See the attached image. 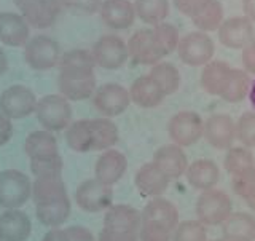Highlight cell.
<instances>
[{
  "instance_id": "d4e9b609",
  "label": "cell",
  "mask_w": 255,
  "mask_h": 241,
  "mask_svg": "<svg viewBox=\"0 0 255 241\" xmlns=\"http://www.w3.org/2000/svg\"><path fill=\"white\" fill-rule=\"evenodd\" d=\"M0 229L3 241H27L32 224L26 213L19 210H6L0 214Z\"/></svg>"
},
{
  "instance_id": "b9f144b4",
  "label": "cell",
  "mask_w": 255,
  "mask_h": 241,
  "mask_svg": "<svg viewBox=\"0 0 255 241\" xmlns=\"http://www.w3.org/2000/svg\"><path fill=\"white\" fill-rule=\"evenodd\" d=\"M156 38L159 45H161L164 56L171 54L174 50H177L179 42H180V35H179V30L177 27L174 26L171 22H161V24H156L153 27Z\"/></svg>"
},
{
  "instance_id": "f6af8a7d",
  "label": "cell",
  "mask_w": 255,
  "mask_h": 241,
  "mask_svg": "<svg viewBox=\"0 0 255 241\" xmlns=\"http://www.w3.org/2000/svg\"><path fill=\"white\" fill-rule=\"evenodd\" d=\"M211 2L212 0H174V6L177 8L182 14L195 18V16L201 13Z\"/></svg>"
},
{
  "instance_id": "9a60e30c",
  "label": "cell",
  "mask_w": 255,
  "mask_h": 241,
  "mask_svg": "<svg viewBox=\"0 0 255 241\" xmlns=\"http://www.w3.org/2000/svg\"><path fill=\"white\" fill-rule=\"evenodd\" d=\"M219 40L223 46L231 50H243L255 37L252 21L246 16H235L222 22L219 27Z\"/></svg>"
},
{
  "instance_id": "9f6ffc18",
  "label": "cell",
  "mask_w": 255,
  "mask_h": 241,
  "mask_svg": "<svg viewBox=\"0 0 255 241\" xmlns=\"http://www.w3.org/2000/svg\"><path fill=\"white\" fill-rule=\"evenodd\" d=\"M0 241H3V235H2V229H0Z\"/></svg>"
},
{
  "instance_id": "7c38bea8",
  "label": "cell",
  "mask_w": 255,
  "mask_h": 241,
  "mask_svg": "<svg viewBox=\"0 0 255 241\" xmlns=\"http://www.w3.org/2000/svg\"><path fill=\"white\" fill-rule=\"evenodd\" d=\"M37 98L30 88L24 85H13L0 94V112L10 120H18L35 112Z\"/></svg>"
},
{
  "instance_id": "8fae6325",
  "label": "cell",
  "mask_w": 255,
  "mask_h": 241,
  "mask_svg": "<svg viewBox=\"0 0 255 241\" xmlns=\"http://www.w3.org/2000/svg\"><path fill=\"white\" fill-rule=\"evenodd\" d=\"M93 58L96 66H99L106 70L120 69L129 58L128 51V43L118 35L107 34L102 35L98 42L93 45Z\"/></svg>"
},
{
  "instance_id": "603a6c76",
  "label": "cell",
  "mask_w": 255,
  "mask_h": 241,
  "mask_svg": "<svg viewBox=\"0 0 255 241\" xmlns=\"http://www.w3.org/2000/svg\"><path fill=\"white\" fill-rule=\"evenodd\" d=\"M185 176L191 187L204 192L214 189V186H217V182L220 179V170L214 160L199 158L195 160L191 165H188Z\"/></svg>"
},
{
  "instance_id": "30bf717a",
  "label": "cell",
  "mask_w": 255,
  "mask_h": 241,
  "mask_svg": "<svg viewBox=\"0 0 255 241\" xmlns=\"http://www.w3.org/2000/svg\"><path fill=\"white\" fill-rule=\"evenodd\" d=\"M129 58L142 66H155L164 58V51L159 45L153 29H139L128 42Z\"/></svg>"
},
{
  "instance_id": "2e32d148",
  "label": "cell",
  "mask_w": 255,
  "mask_h": 241,
  "mask_svg": "<svg viewBox=\"0 0 255 241\" xmlns=\"http://www.w3.org/2000/svg\"><path fill=\"white\" fill-rule=\"evenodd\" d=\"M30 40V26L21 13H0V42L6 46H26Z\"/></svg>"
},
{
  "instance_id": "9c48e42d",
  "label": "cell",
  "mask_w": 255,
  "mask_h": 241,
  "mask_svg": "<svg viewBox=\"0 0 255 241\" xmlns=\"http://www.w3.org/2000/svg\"><path fill=\"white\" fill-rule=\"evenodd\" d=\"M30 27L48 29L58 21L62 6L59 0H13Z\"/></svg>"
},
{
  "instance_id": "11a10c76",
  "label": "cell",
  "mask_w": 255,
  "mask_h": 241,
  "mask_svg": "<svg viewBox=\"0 0 255 241\" xmlns=\"http://www.w3.org/2000/svg\"><path fill=\"white\" fill-rule=\"evenodd\" d=\"M246 203H247V206H249L251 210L255 213V194H254L251 198H247V200H246Z\"/></svg>"
},
{
  "instance_id": "f907efd6",
  "label": "cell",
  "mask_w": 255,
  "mask_h": 241,
  "mask_svg": "<svg viewBox=\"0 0 255 241\" xmlns=\"http://www.w3.org/2000/svg\"><path fill=\"white\" fill-rule=\"evenodd\" d=\"M42 241H69L67 232L62 229H51L50 232H46Z\"/></svg>"
},
{
  "instance_id": "7402d4cb",
  "label": "cell",
  "mask_w": 255,
  "mask_h": 241,
  "mask_svg": "<svg viewBox=\"0 0 255 241\" xmlns=\"http://www.w3.org/2000/svg\"><path fill=\"white\" fill-rule=\"evenodd\" d=\"M142 213L131 205H112L104 216V227L125 232H139Z\"/></svg>"
},
{
  "instance_id": "d6986e66",
  "label": "cell",
  "mask_w": 255,
  "mask_h": 241,
  "mask_svg": "<svg viewBox=\"0 0 255 241\" xmlns=\"http://www.w3.org/2000/svg\"><path fill=\"white\" fill-rule=\"evenodd\" d=\"M128 170V160L125 154H122L117 149L104 150L102 155L98 158L94 166L96 179L107 184V186H114L120 179L123 178Z\"/></svg>"
},
{
  "instance_id": "52a82bcc",
  "label": "cell",
  "mask_w": 255,
  "mask_h": 241,
  "mask_svg": "<svg viewBox=\"0 0 255 241\" xmlns=\"http://www.w3.org/2000/svg\"><path fill=\"white\" fill-rule=\"evenodd\" d=\"M75 202L85 213L107 211L114 203V189L98 179H86L75 190Z\"/></svg>"
},
{
  "instance_id": "5b68a950",
  "label": "cell",
  "mask_w": 255,
  "mask_h": 241,
  "mask_svg": "<svg viewBox=\"0 0 255 241\" xmlns=\"http://www.w3.org/2000/svg\"><path fill=\"white\" fill-rule=\"evenodd\" d=\"M24 61L34 70H48L58 66L61 61V48L54 38L48 35L32 37L24 46Z\"/></svg>"
},
{
  "instance_id": "83f0119b",
  "label": "cell",
  "mask_w": 255,
  "mask_h": 241,
  "mask_svg": "<svg viewBox=\"0 0 255 241\" xmlns=\"http://www.w3.org/2000/svg\"><path fill=\"white\" fill-rule=\"evenodd\" d=\"M140 213H142V221L161 222L171 230H174L177 227V224L180 222L177 208H175L174 203H171L169 200L161 198V197L151 198L150 202L143 206V210Z\"/></svg>"
},
{
  "instance_id": "1f68e13d",
  "label": "cell",
  "mask_w": 255,
  "mask_h": 241,
  "mask_svg": "<svg viewBox=\"0 0 255 241\" xmlns=\"http://www.w3.org/2000/svg\"><path fill=\"white\" fill-rule=\"evenodd\" d=\"M135 16L143 22L156 26L169 16V0H134Z\"/></svg>"
},
{
  "instance_id": "ba28073f",
  "label": "cell",
  "mask_w": 255,
  "mask_h": 241,
  "mask_svg": "<svg viewBox=\"0 0 255 241\" xmlns=\"http://www.w3.org/2000/svg\"><path fill=\"white\" fill-rule=\"evenodd\" d=\"M167 133L174 144L180 147H190L203 138L204 120L193 110H180L169 120Z\"/></svg>"
},
{
  "instance_id": "4316f807",
  "label": "cell",
  "mask_w": 255,
  "mask_h": 241,
  "mask_svg": "<svg viewBox=\"0 0 255 241\" xmlns=\"http://www.w3.org/2000/svg\"><path fill=\"white\" fill-rule=\"evenodd\" d=\"M231 69L225 61H211L207 62L201 72V86L207 94L222 96L231 75Z\"/></svg>"
},
{
  "instance_id": "8d00e7d4",
  "label": "cell",
  "mask_w": 255,
  "mask_h": 241,
  "mask_svg": "<svg viewBox=\"0 0 255 241\" xmlns=\"http://www.w3.org/2000/svg\"><path fill=\"white\" fill-rule=\"evenodd\" d=\"M254 155L251 149L247 147H231L228 149L225 160H223V166L225 170L233 176L236 173H239L241 170H246V168L254 166Z\"/></svg>"
},
{
  "instance_id": "bcb514c9",
  "label": "cell",
  "mask_w": 255,
  "mask_h": 241,
  "mask_svg": "<svg viewBox=\"0 0 255 241\" xmlns=\"http://www.w3.org/2000/svg\"><path fill=\"white\" fill-rule=\"evenodd\" d=\"M99 241H139V232H125L104 227L99 232Z\"/></svg>"
},
{
  "instance_id": "e575fe53",
  "label": "cell",
  "mask_w": 255,
  "mask_h": 241,
  "mask_svg": "<svg viewBox=\"0 0 255 241\" xmlns=\"http://www.w3.org/2000/svg\"><path fill=\"white\" fill-rule=\"evenodd\" d=\"M148 75L159 85L166 96L174 94L180 86V72L171 62H158L151 66Z\"/></svg>"
},
{
  "instance_id": "db71d44e",
  "label": "cell",
  "mask_w": 255,
  "mask_h": 241,
  "mask_svg": "<svg viewBox=\"0 0 255 241\" xmlns=\"http://www.w3.org/2000/svg\"><path fill=\"white\" fill-rule=\"evenodd\" d=\"M249 99H251V104H252V107L255 109V80L252 82L251 85V91H249Z\"/></svg>"
},
{
  "instance_id": "836d02e7",
  "label": "cell",
  "mask_w": 255,
  "mask_h": 241,
  "mask_svg": "<svg viewBox=\"0 0 255 241\" xmlns=\"http://www.w3.org/2000/svg\"><path fill=\"white\" fill-rule=\"evenodd\" d=\"M252 80L246 70L243 69H233L228 78V83L225 86V91L222 93L220 98L227 102H241L246 96H249Z\"/></svg>"
},
{
  "instance_id": "f546056e",
  "label": "cell",
  "mask_w": 255,
  "mask_h": 241,
  "mask_svg": "<svg viewBox=\"0 0 255 241\" xmlns=\"http://www.w3.org/2000/svg\"><path fill=\"white\" fill-rule=\"evenodd\" d=\"M90 125L93 136V150H109L118 142V126L110 118H93L90 120Z\"/></svg>"
},
{
  "instance_id": "6f0895ef",
  "label": "cell",
  "mask_w": 255,
  "mask_h": 241,
  "mask_svg": "<svg viewBox=\"0 0 255 241\" xmlns=\"http://www.w3.org/2000/svg\"><path fill=\"white\" fill-rule=\"evenodd\" d=\"M212 241H225V240H212Z\"/></svg>"
},
{
  "instance_id": "484cf974",
  "label": "cell",
  "mask_w": 255,
  "mask_h": 241,
  "mask_svg": "<svg viewBox=\"0 0 255 241\" xmlns=\"http://www.w3.org/2000/svg\"><path fill=\"white\" fill-rule=\"evenodd\" d=\"M225 241H255V218L249 213H231L222 224Z\"/></svg>"
},
{
  "instance_id": "3957f363",
  "label": "cell",
  "mask_w": 255,
  "mask_h": 241,
  "mask_svg": "<svg viewBox=\"0 0 255 241\" xmlns=\"http://www.w3.org/2000/svg\"><path fill=\"white\" fill-rule=\"evenodd\" d=\"M38 123L48 131H62L72 122V107L62 94H46L38 99L35 107Z\"/></svg>"
},
{
  "instance_id": "ee69618b",
  "label": "cell",
  "mask_w": 255,
  "mask_h": 241,
  "mask_svg": "<svg viewBox=\"0 0 255 241\" xmlns=\"http://www.w3.org/2000/svg\"><path fill=\"white\" fill-rule=\"evenodd\" d=\"M104 0H59L62 8L77 14H93L101 10Z\"/></svg>"
},
{
  "instance_id": "5bb4252c",
  "label": "cell",
  "mask_w": 255,
  "mask_h": 241,
  "mask_svg": "<svg viewBox=\"0 0 255 241\" xmlns=\"http://www.w3.org/2000/svg\"><path fill=\"white\" fill-rule=\"evenodd\" d=\"M204 139L217 150H228L236 139V123L225 114L211 115L204 122Z\"/></svg>"
},
{
  "instance_id": "8992f818",
  "label": "cell",
  "mask_w": 255,
  "mask_h": 241,
  "mask_svg": "<svg viewBox=\"0 0 255 241\" xmlns=\"http://www.w3.org/2000/svg\"><path fill=\"white\" fill-rule=\"evenodd\" d=\"M215 46L209 34L203 30L190 32L183 35L179 42L177 53L182 62L191 67H204L207 62H211L214 58Z\"/></svg>"
},
{
  "instance_id": "f35d334b",
  "label": "cell",
  "mask_w": 255,
  "mask_h": 241,
  "mask_svg": "<svg viewBox=\"0 0 255 241\" xmlns=\"http://www.w3.org/2000/svg\"><path fill=\"white\" fill-rule=\"evenodd\" d=\"M231 186L238 197L251 198L255 194V165L231 176Z\"/></svg>"
},
{
  "instance_id": "ffe728a7",
  "label": "cell",
  "mask_w": 255,
  "mask_h": 241,
  "mask_svg": "<svg viewBox=\"0 0 255 241\" xmlns=\"http://www.w3.org/2000/svg\"><path fill=\"white\" fill-rule=\"evenodd\" d=\"M169 182L171 179L153 162L142 165L134 178V186L139 190V194L143 197H153V198L161 197L167 190Z\"/></svg>"
},
{
  "instance_id": "681fc988",
  "label": "cell",
  "mask_w": 255,
  "mask_h": 241,
  "mask_svg": "<svg viewBox=\"0 0 255 241\" xmlns=\"http://www.w3.org/2000/svg\"><path fill=\"white\" fill-rule=\"evenodd\" d=\"M13 136V123L11 120L6 115H3L0 112V147L5 146V144L11 139Z\"/></svg>"
},
{
  "instance_id": "4dcf8cb0",
  "label": "cell",
  "mask_w": 255,
  "mask_h": 241,
  "mask_svg": "<svg viewBox=\"0 0 255 241\" xmlns=\"http://www.w3.org/2000/svg\"><path fill=\"white\" fill-rule=\"evenodd\" d=\"M35 214L42 226L50 229H59L70 216V200L67 197L51 205L35 206Z\"/></svg>"
},
{
  "instance_id": "277c9868",
  "label": "cell",
  "mask_w": 255,
  "mask_h": 241,
  "mask_svg": "<svg viewBox=\"0 0 255 241\" xmlns=\"http://www.w3.org/2000/svg\"><path fill=\"white\" fill-rule=\"evenodd\" d=\"M32 198V184L18 170L0 171V206L5 210H19Z\"/></svg>"
},
{
  "instance_id": "44dd1931",
  "label": "cell",
  "mask_w": 255,
  "mask_h": 241,
  "mask_svg": "<svg viewBox=\"0 0 255 241\" xmlns=\"http://www.w3.org/2000/svg\"><path fill=\"white\" fill-rule=\"evenodd\" d=\"M67 198V189L61 176H40L32 184V200L35 206L51 205Z\"/></svg>"
},
{
  "instance_id": "d6a6232c",
  "label": "cell",
  "mask_w": 255,
  "mask_h": 241,
  "mask_svg": "<svg viewBox=\"0 0 255 241\" xmlns=\"http://www.w3.org/2000/svg\"><path fill=\"white\" fill-rule=\"evenodd\" d=\"M66 142L70 150L80 152H93V136H91V125L90 120H77L70 123L66 131Z\"/></svg>"
},
{
  "instance_id": "c3c4849f",
  "label": "cell",
  "mask_w": 255,
  "mask_h": 241,
  "mask_svg": "<svg viewBox=\"0 0 255 241\" xmlns=\"http://www.w3.org/2000/svg\"><path fill=\"white\" fill-rule=\"evenodd\" d=\"M243 64L247 72L255 74V37L251 40V43L243 48Z\"/></svg>"
},
{
  "instance_id": "7a4b0ae2",
  "label": "cell",
  "mask_w": 255,
  "mask_h": 241,
  "mask_svg": "<svg viewBox=\"0 0 255 241\" xmlns=\"http://www.w3.org/2000/svg\"><path fill=\"white\" fill-rule=\"evenodd\" d=\"M195 211L198 221L206 227H217L225 222L233 213L231 198L223 190L209 189L201 192L196 200Z\"/></svg>"
},
{
  "instance_id": "60d3db41",
  "label": "cell",
  "mask_w": 255,
  "mask_h": 241,
  "mask_svg": "<svg viewBox=\"0 0 255 241\" xmlns=\"http://www.w3.org/2000/svg\"><path fill=\"white\" fill-rule=\"evenodd\" d=\"M172 232L167 226L156 221H142L139 241H172Z\"/></svg>"
},
{
  "instance_id": "4fadbf2b",
  "label": "cell",
  "mask_w": 255,
  "mask_h": 241,
  "mask_svg": "<svg viewBox=\"0 0 255 241\" xmlns=\"http://www.w3.org/2000/svg\"><path fill=\"white\" fill-rule=\"evenodd\" d=\"M131 94L123 85L104 83L93 94V104L104 117H118L129 107Z\"/></svg>"
},
{
  "instance_id": "6da1fadb",
  "label": "cell",
  "mask_w": 255,
  "mask_h": 241,
  "mask_svg": "<svg viewBox=\"0 0 255 241\" xmlns=\"http://www.w3.org/2000/svg\"><path fill=\"white\" fill-rule=\"evenodd\" d=\"M58 88L69 101H85L91 98L96 88L94 58L88 50H70L61 56Z\"/></svg>"
},
{
  "instance_id": "cb8c5ba5",
  "label": "cell",
  "mask_w": 255,
  "mask_h": 241,
  "mask_svg": "<svg viewBox=\"0 0 255 241\" xmlns=\"http://www.w3.org/2000/svg\"><path fill=\"white\" fill-rule=\"evenodd\" d=\"M131 101L142 109H153L163 102L166 94L150 75L137 77L129 88Z\"/></svg>"
},
{
  "instance_id": "d590c367",
  "label": "cell",
  "mask_w": 255,
  "mask_h": 241,
  "mask_svg": "<svg viewBox=\"0 0 255 241\" xmlns=\"http://www.w3.org/2000/svg\"><path fill=\"white\" fill-rule=\"evenodd\" d=\"M195 27L198 30L203 32H212V30H219L222 26L223 19V6L219 0H212V2L207 5L204 10L196 14L195 18H191Z\"/></svg>"
},
{
  "instance_id": "74e56055",
  "label": "cell",
  "mask_w": 255,
  "mask_h": 241,
  "mask_svg": "<svg viewBox=\"0 0 255 241\" xmlns=\"http://www.w3.org/2000/svg\"><path fill=\"white\" fill-rule=\"evenodd\" d=\"M172 241H207L206 226L199 221H182L172 232Z\"/></svg>"
},
{
  "instance_id": "ac0fdd59",
  "label": "cell",
  "mask_w": 255,
  "mask_h": 241,
  "mask_svg": "<svg viewBox=\"0 0 255 241\" xmlns=\"http://www.w3.org/2000/svg\"><path fill=\"white\" fill-rule=\"evenodd\" d=\"M99 14L107 27L114 30H123L134 24L135 8L129 0H104Z\"/></svg>"
},
{
  "instance_id": "7dc6e473",
  "label": "cell",
  "mask_w": 255,
  "mask_h": 241,
  "mask_svg": "<svg viewBox=\"0 0 255 241\" xmlns=\"http://www.w3.org/2000/svg\"><path fill=\"white\" fill-rule=\"evenodd\" d=\"M69 241H94V235L90 229L82 226H70L66 229Z\"/></svg>"
},
{
  "instance_id": "f1b7e54d",
  "label": "cell",
  "mask_w": 255,
  "mask_h": 241,
  "mask_svg": "<svg viewBox=\"0 0 255 241\" xmlns=\"http://www.w3.org/2000/svg\"><path fill=\"white\" fill-rule=\"evenodd\" d=\"M24 152L30 160L56 155L59 154L58 141H56L54 134L48 130L34 131L27 136L26 142H24Z\"/></svg>"
},
{
  "instance_id": "7bdbcfd3",
  "label": "cell",
  "mask_w": 255,
  "mask_h": 241,
  "mask_svg": "<svg viewBox=\"0 0 255 241\" xmlns=\"http://www.w3.org/2000/svg\"><path fill=\"white\" fill-rule=\"evenodd\" d=\"M236 139L243 147H255V112H244L236 122Z\"/></svg>"
},
{
  "instance_id": "816d5d0a",
  "label": "cell",
  "mask_w": 255,
  "mask_h": 241,
  "mask_svg": "<svg viewBox=\"0 0 255 241\" xmlns=\"http://www.w3.org/2000/svg\"><path fill=\"white\" fill-rule=\"evenodd\" d=\"M243 11L246 18L255 22V0H243Z\"/></svg>"
},
{
  "instance_id": "ab89813d",
  "label": "cell",
  "mask_w": 255,
  "mask_h": 241,
  "mask_svg": "<svg viewBox=\"0 0 255 241\" xmlns=\"http://www.w3.org/2000/svg\"><path fill=\"white\" fill-rule=\"evenodd\" d=\"M62 168L64 163L59 154L30 160V171L34 173L35 178H40V176H61Z\"/></svg>"
},
{
  "instance_id": "e0dca14e",
  "label": "cell",
  "mask_w": 255,
  "mask_h": 241,
  "mask_svg": "<svg viewBox=\"0 0 255 241\" xmlns=\"http://www.w3.org/2000/svg\"><path fill=\"white\" fill-rule=\"evenodd\" d=\"M153 163L172 181L179 179L187 173L188 158L183 152V147L177 144H166L153 154Z\"/></svg>"
},
{
  "instance_id": "f5cc1de1",
  "label": "cell",
  "mask_w": 255,
  "mask_h": 241,
  "mask_svg": "<svg viewBox=\"0 0 255 241\" xmlns=\"http://www.w3.org/2000/svg\"><path fill=\"white\" fill-rule=\"evenodd\" d=\"M8 70V59H6V54L5 51L0 48V77L5 75V72Z\"/></svg>"
}]
</instances>
